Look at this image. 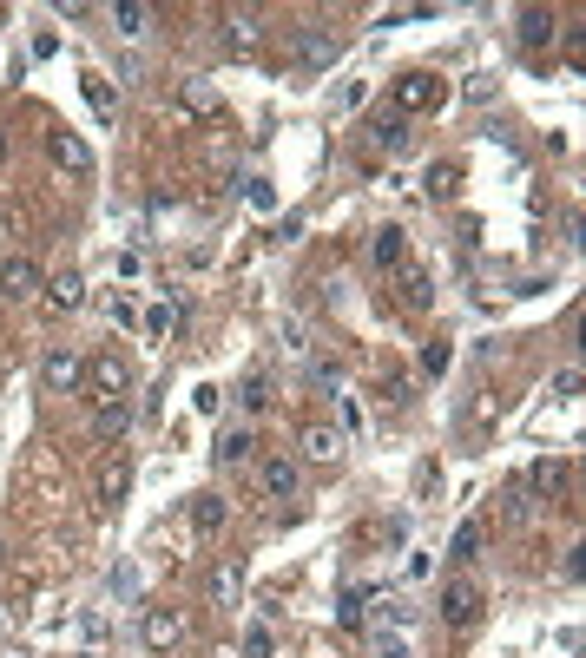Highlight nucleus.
Listing matches in <instances>:
<instances>
[{"label":"nucleus","mask_w":586,"mask_h":658,"mask_svg":"<svg viewBox=\"0 0 586 658\" xmlns=\"http://www.w3.org/2000/svg\"><path fill=\"white\" fill-rule=\"evenodd\" d=\"M86 382L99 389V408H106V402H126V395H132V369H126V356H119V349H106V356L86 362Z\"/></svg>","instance_id":"f257e3e1"},{"label":"nucleus","mask_w":586,"mask_h":658,"mask_svg":"<svg viewBox=\"0 0 586 658\" xmlns=\"http://www.w3.org/2000/svg\"><path fill=\"white\" fill-rule=\"evenodd\" d=\"M40 376H47V389H53V395H73V389L86 382V356H80L73 343H53V349H47V362H40Z\"/></svg>","instance_id":"f03ea898"},{"label":"nucleus","mask_w":586,"mask_h":658,"mask_svg":"<svg viewBox=\"0 0 586 658\" xmlns=\"http://www.w3.org/2000/svg\"><path fill=\"white\" fill-rule=\"evenodd\" d=\"M40 290H47V277H40L33 257H7V264H0V297L7 303H27V297H40Z\"/></svg>","instance_id":"7ed1b4c3"},{"label":"nucleus","mask_w":586,"mask_h":658,"mask_svg":"<svg viewBox=\"0 0 586 658\" xmlns=\"http://www.w3.org/2000/svg\"><path fill=\"white\" fill-rule=\"evenodd\" d=\"M442 619H448V626H475V619H481V586L475 580H448L442 586Z\"/></svg>","instance_id":"20e7f679"},{"label":"nucleus","mask_w":586,"mask_h":658,"mask_svg":"<svg viewBox=\"0 0 586 658\" xmlns=\"http://www.w3.org/2000/svg\"><path fill=\"white\" fill-rule=\"evenodd\" d=\"M126 487H132V455H106V461H99V481H93L99 507H119V501H126Z\"/></svg>","instance_id":"39448f33"},{"label":"nucleus","mask_w":586,"mask_h":658,"mask_svg":"<svg viewBox=\"0 0 586 658\" xmlns=\"http://www.w3.org/2000/svg\"><path fill=\"white\" fill-rule=\"evenodd\" d=\"M435 99H442V79H435V73H409L396 86V112H402V119H409V112H428Z\"/></svg>","instance_id":"423d86ee"},{"label":"nucleus","mask_w":586,"mask_h":658,"mask_svg":"<svg viewBox=\"0 0 586 658\" xmlns=\"http://www.w3.org/2000/svg\"><path fill=\"white\" fill-rule=\"evenodd\" d=\"M47 152H53V165H60V172H73V178H86V172H93V145H86V139H73V132H53V139H47Z\"/></svg>","instance_id":"0eeeda50"},{"label":"nucleus","mask_w":586,"mask_h":658,"mask_svg":"<svg viewBox=\"0 0 586 658\" xmlns=\"http://www.w3.org/2000/svg\"><path fill=\"white\" fill-rule=\"evenodd\" d=\"M369 257H376V270H409V231H402V224H382Z\"/></svg>","instance_id":"6e6552de"},{"label":"nucleus","mask_w":586,"mask_h":658,"mask_svg":"<svg viewBox=\"0 0 586 658\" xmlns=\"http://www.w3.org/2000/svg\"><path fill=\"white\" fill-rule=\"evenodd\" d=\"M40 297H47V310H53V316H73V310L86 303V277H80V270H60V277H53Z\"/></svg>","instance_id":"1a4fd4ad"},{"label":"nucleus","mask_w":586,"mask_h":658,"mask_svg":"<svg viewBox=\"0 0 586 658\" xmlns=\"http://www.w3.org/2000/svg\"><path fill=\"white\" fill-rule=\"evenodd\" d=\"M178 639H185V612H172V606L145 612V645H152V652H172Z\"/></svg>","instance_id":"9d476101"},{"label":"nucleus","mask_w":586,"mask_h":658,"mask_svg":"<svg viewBox=\"0 0 586 658\" xmlns=\"http://www.w3.org/2000/svg\"><path fill=\"white\" fill-rule=\"evenodd\" d=\"M343 448H349L343 428H330V422H310V428H303V455L323 461V468H330V461H343Z\"/></svg>","instance_id":"9b49d317"},{"label":"nucleus","mask_w":586,"mask_h":658,"mask_svg":"<svg viewBox=\"0 0 586 658\" xmlns=\"http://www.w3.org/2000/svg\"><path fill=\"white\" fill-rule=\"evenodd\" d=\"M80 93H86V106H93L99 126H112V119H119V93H112L106 73H80Z\"/></svg>","instance_id":"f8f14e48"},{"label":"nucleus","mask_w":586,"mask_h":658,"mask_svg":"<svg viewBox=\"0 0 586 658\" xmlns=\"http://www.w3.org/2000/svg\"><path fill=\"white\" fill-rule=\"evenodd\" d=\"M369 145H376V152H402V145H409V119H402L396 106L376 112V119H369Z\"/></svg>","instance_id":"ddd939ff"},{"label":"nucleus","mask_w":586,"mask_h":658,"mask_svg":"<svg viewBox=\"0 0 586 658\" xmlns=\"http://www.w3.org/2000/svg\"><path fill=\"white\" fill-rule=\"evenodd\" d=\"M257 481H264L270 501H290V494H297V461H290V455H270L264 468H257Z\"/></svg>","instance_id":"4468645a"},{"label":"nucleus","mask_w":586,"mask_h":658,"mask_svg":"<svg viewBox=\"0 0 586 658\" xmlns=\"http://www.w3.org/2000/svg\"><path fill=\"white\" fill-rule=\"evenodd\" d=\"M178 106H185L191 119H218V112H224V99H218V86H211V79H185Z\"/></svg>","instance_id":"2eb2a0df"},{"label":"nucleus","mask_w":586,"mask_h":658,"mask_svg":"<svg viewBox=\"0 0 586 658\" xmlns=\"http://www.w3.org/2000/svg\"><path fill=\"white\" fill-rule=\"evenodd\" d=\"M132 435V402H106L93 415V441H126Z\"/></svg>","instance_id":"dca6fc26"},{"label":"nucleus","mask_w":586,"mask_h":658,"mask_svg":"<svg viewBox=\"0 0 586 658\" xmlns=\"http://www.w3.org/2000/svg\"><path fill=\"white\" fill-rule=\"evenodd\" d=\"M251 428H224L218 435V448H211V461H218V468H244V461H251Z\"/></svg>","instance_id":"f3484780"},{"label":"nucleus","mask_w":586,"mask_h":658,"mask_svg":"<svg viewBox=\"0 0 586 658\" xmlns=\"http://www.w3.org/2000/svg\"><path fill=\"white\" fill-rule=\"evenodd\" d=\"M402 303H409L415 316H422V310H435V277H428L422 264H409V270H402Z\"/></svg>","instance_id":"a211bd4d"},{"label":"nucleus","mask_w":586,"mask_h":658,"mask_svg":"<svg viewBox=\"0 0 586 658\" xmlns=\"http://www.w3.org/2000/svg\"><path fill=\"white\" fill-rule=\"evenodd\" d=\"M224 520H231V507H224L218 494H198V501H191V527L205 533V540H211V533H224Z\"/></svg>","instance_id":"6ab92c4d"},{"label":"nucleus","mask_w":586,"mask_h":658,"mask_svg":"<svg viewBox=\"0 0 586 658\" xmlns=\"http://www.w3.org/2000/svg\"><path fill=\"white\" fill-rule=\"evenodd\" d=\"M238 593H244V566L224 560L218 573H211V606H238Z\"/></svg>","instance_id":"aec40b11"},{"label":"nucleus","mask_w":586,"mask_h":658,"mask_svg":"<svg viewBox=\"0 0 586 658\" xmlns=\"http://www.w3.org/2000/svg\"><path fill=\"white\" fill-rule=\"evenodd\" d=\"M112 27L126 33V40H139V33L152 27V7H145V0H119V7H112Z\"/></svg>","instance_id":"412c9836"},{"label":"nucleus","mask_w":586,"mask_h":658,"mask_svg":"<svg viewBox=\"0 0 586 658\" xmlns=\"http://www.w3.org/2000/svg\"><path fill=\"white\" fill-rule=\"evenodd\" d=\"M330 60H336L330 33H303V40H297V66H330Z\"/></svg>","instance_id":"4be33fe9"},{"label":"nucleus","mask_w":586,"mask_h":658,"mask_svg":"<svg viewBox=\"0 0 586 658\" xmlns=\"http://www.w3.org/2000/svg\"><path fill=\"white\" fill-rule=\"evenodd\" d=\"M481 533H488L481 520H461L455 540H448V560H475V553H481Z\"/></svg>","instance_id":"5701e85b"},{"label":"nucleus","mask_w":586,"mask_h":658,"mask_svg":"<svg viewBox=\"0 0 586 658\" xmlns=\"http://www.w3.org/2000/svg\"><path fill=\"white\" fill-rule=\"evenodd\" d=\"M521 40H527V47H547V40H554V20H547V7H527V14H521Z\"/></svg>","instance_id":"b1692460"},{"label":"nucleus","mask_w":586,"mask_h":658,"mask_svg":"<svg viewBox=\"0 0 586 658\" xmlns=\"http://www.w3.org/2000/svg\"><path fill=\"white\" fill-rule=\"evenodd\" d=\"M560 481H567V468H560V461H534V474H527V487H534V494H560Z\"/></svg>","instance_id":"393cba45"},{"label":"nucleus","mask_w":586,"mask_h":658,"mask_svg":"<svg viewBox=\"0 0 586 658\" xmlns=\"http://www.w3.org/2000/svg\"><path fill=\"white\" fill-rule=\"evenodd\" d=\"M363 599H369L363 586H349V593L336 599V619H343V626H363Z\"/></svg>","instance_id":"a878e982"},{"label":"nucleus","mask_w":586,"mask_h":658,"mask_svg":"<svg viewBox=\"0 0 586 658\" xmlns=\"http://www.w3.org/2000/svg\"><path fill=\"white\" fill-rule=\"evenodd\" d=\"M455 178H461V165H428V191H435V198H448V191H455Z\"/></svg>","instance_id":"bb28decb"},{"label":"nucleus","mask_w":586,"mask_h":658,"mask_svg":"<svg viewBox=\"0 0 586 658\" xmlns=\"http://www.w3.org/2000/svg\"><path fill=\"white\" fill-rule=\"evenodd\" d=\"M172 323H178V310H172V303H159V310L145 316V336H159V343H165V336H172Z\"/></svg>","instance_id":"cd10ccee"},{"label":"nucleus","mask_w":586,"mask_h":658,"mask_svg":"<svg viewBox=\"0 0 586 658\" xmlns=\"http://www.w3.org/2000/svg\"><path fill=\"white\" fill-rule=\"evenodd\" d=\"M376 626H409V599H382V612H376Z\"/></svg>","instance_id":"c85d7f7f"},{"label":"nucleus","mask_w":586,"mask_h":658,"mask_svg":"<svg viewBox=\"0 0 586 658\" xmlns=\"http://www.w3.org/2000/svg\"><path fill=\"white\" fill-rule=\"evenodd\" d=\"M422 376H448V343H428L422 349Z\"/></svg>","instance_id":"c756f323"},{"label":"nucleus","mask_w":586,"mask_h":658,"mask_svg":"<svg viewBox=\"0 0 586 658\" xmlns=\"http://www.w3.org/2000/svg\"><path fill=\"white\" fill-rule=\"evenodd\" d=\"M330 106H336V112H356V106H363V86H356V79H349V86H336Z\"/></svg>","instance_id":"7c9ffc66"},{"label":"nucleus","mask_w":586,"mask_h":658,"mask_svg":"<svg viewBox=\"0 0 586 658\" xmlns=\"http://www.w3.org/2000/svg\"><path fill=\"white\" fill-rule=\"evenodd\" d=\"M251 40H257V14H238L231 20V47H251Z\"/></svg>","instance_id":"2f4dec72"},{"label":"nucleus","mask_w":586,"mask_h":658,"mask_svg":"<svg viewBox=\"0 0 586 658\" xmlns=\"http://www.w3.org/2000/svg\"><path fill=\"white\" fill-rule=\"evenodd\" d=\"M106 632H112V626L99 619V612H86V619H80V639H86V645H106Z\"/></svg>","instance_id":"473e14b6"},{"label":"nucleus","mask_w":586,"mask_h":658,"mask_svg":"<svg viewBox=\"0 0 586 658\" xmlns=\"http://www.w3.org/2000/svg\"><path fill=\"white\" fill-rule=\"evenodd\" d=\"M244 408H270V382H264V376L244 382Z\"/></svg>","instance_id":"72a5a7b5"},{"label":"nucleus","mask_w":586,"mask_h":658,"mask_svg":"<svg viewBox=\"0 0 586 658\" xmlns=\"http://www.w3.org/2000/svg\"><path fill=\"white\" fill-rule=\"evenodd\" d=\"M310 376H317V389H343V369H336V362H317V369H310Z\"/></svg>","instance_id":"f704fd0d"},{"label":"nucleus","mask_w":586,"mask_h":658,"mask_svg":"<svg viewBox=\"0 0 586 658\" xmlns=\"http://www.w3.org/2000/svg\"><path fill=\"white\" fill-rule=\"evenodd\" d=\"M244 652H251V658H270V632L251 626V632H244Z\"/></svg>","instance_id":"c9c22d12"},{"label":"nucleus","mask_w":586,"mask_h":658,"mask_svg":"<svg viewBox=\"0 0 586 658\" xmlns=\"http://www.w3.org/2000/svg\"><path fill=\"white\" fill-rule=\"evenodd\" d=\"M554 395H567V402H573V395H580V369H560V376H554Z\"/></svg>","instance_id":"e433bc0d"},{"label":"nucleus","mask_w":586,"mask_h":658,"mask_svg":"<svg viewBox=\"0 0 586 658\" xmlns=\"http://www.w3.org/2000/svg\"><path fill=\"white\" fill-rule=\"evenodd\" d=\"M376 658H409V645H402V632H396V639L382 632V639H376Z\"/></svg>","instance_id":"4c0bfd02"},{"label":"nucleus","mask_w":586,"mask_h":658,"mask_svg":"<svg viewBox=\"0 0 586 658\" xmlns=\"http://www.w3.org/2000/svg\"><path fill=\"white\" fill-rule=\"evenodd\" d=\"M527 507H534V501H527V487H507V514L527 520Z\"/></svg>","instance_id":"58836bf2"},{"label":"nucleus","mask_w":586,"mask_h":658,"mask_svg":"<svg viewBox=\"0 0 586 658\" xmlns=\"http://www.w3.org/2000/svg\"><path fill=\"white\" fill-rule=\"evenodd\" d=\"M7 626H14V612H7V606H0V632H7Z\"/></svg>","instance_id":"ea45409f"},{"label":"nucleus","mask_w":586,"mask_h":658,"mask_svg":"<svg viewBox=\"0 0 586 658\" xmlns=\"http://www.w3.org/2000/svg\"><path fill=\"white\" fill-rule=\"evenodd\" d=\"M0 165H7V132H0Z\"/></svg>","instance_id":"a19ab883"},{"label":"nucleus","mask_w":586,"mask_h":658,"mask_svg":"<svg viewBox=\"0 0 586 658\" xmlns=\"http://www.w3.org/2000/svg\"><path fill=\"white\" fill-rule=\"evenodd\" d=\"M0 566H7V533H0Z\"/></svg>","instance_id":"79ce46f5"},{"label":"nucleus","mask_w":586,"mask_h":658,"mask_svg":"<svg viewBox=\"0 0 586 658\" xmlns=\"http://www.w3.org/2000/svg\"><path fill=\"white\" fill-rule=\"evenodd\" d=\"M0 658H20V652H0Z\"/></svg>","instance_id":"37998d69"}]
</instances>
